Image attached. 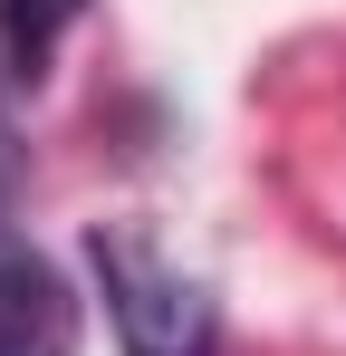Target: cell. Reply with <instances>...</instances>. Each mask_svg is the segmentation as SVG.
<instances>
[{"label": "cell", "instance_id": "6da1fadb", "mask_svg": "<svg viewBox=\"0 0 346 356\" xmlns=\"http://www.w3.org/2000/svg\"><path fill=\"white\" fill-rule=\"evenodd\" d=\"M87 260L106 280V318L125 337V356H212V298H202V280H183L145 232L106 222V232H87Z\"/></svg>", "mask_w": 346, "mask_h": 356}, {"label": "cell", "instance_id": "7a4b0ae2", "mask_svg": "<svg viewBox=\"0 0 346 356\" xmlns=\"http://www.w3.org/2000/svg\"><path fill=\"white\" fill-rule=\"evenodd\" d=\"M0 356H77V298L29 241L0 232Z\"/></svg>", "mask_w": 346, "mask_h": 356}, {"label": "cell", "instance_id": "3957f363", "mask_svg": "<svg viewBox=\"0 0 346 356\" xmlns=\"http://www.w3.org/2000/svg\"><path fill=\"white\" fill-rule=\"evenodd\" d=\"M87 19V0H0V58H10V77L19 87H39L58 58V39Z\"/></svg>", "mask_w": 346, "mask_h": 356}, {"label": "cell", "instance_id": "277c9868", "mask_svg": "<svg viewBox=\"0 0 346 356\" xmlns=\"http://www.w3.org/2000/svg\"><path fill=\"white\" fill-rule=\"evenodd\" d=\"M19 193V125H10V106H0V202Z\"/></svg>", "mask_w": 346, "mask_h": 356}]
</instances>
